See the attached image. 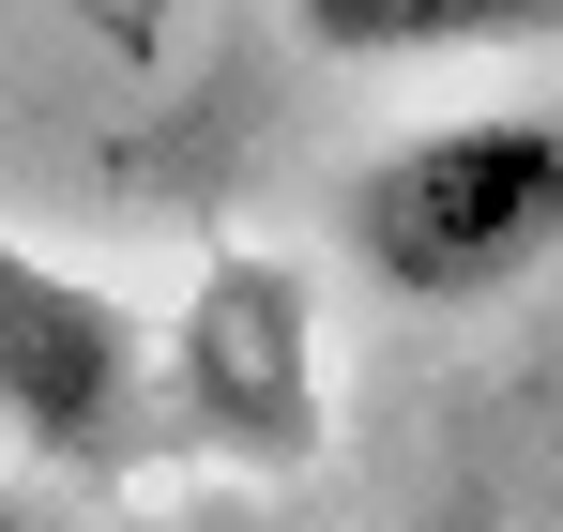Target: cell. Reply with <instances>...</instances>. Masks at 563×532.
Here are the masks:
<instances>
[{
  "instance_id": "1",
  "label": "cell",
  "mask_w": 563,
  "mask_h": 532,
  "mask_svg": "<svg viewBox=\"0 0 563 532\" xmlns=\"http://www.w3.org/2000/svg\"><path fill=\"white\" fill-rule=\"evenodd\" d=\"M351 259L411 304H487L563 244V107H472V122H411L380 137L351 198H335Z\"/></svg>"
},
{
  "instance_id": "4",
  "label": "cell",
  "mask_w": 563,
  "mask_h": 532,
  "mask_svg": "<svg viewBox=\"0 0 563 532\" xmlns=\"http://www.w3.org/2000/svg\"><path fill=\"white\" fill-rule=\"evenodd\" d=\"M335 62H442V46H549L563 0H289Z\"/></svg>"
},
{
  "instance_id": "3",
  "label": "cell",
  "mask_w": 563,
  "mask_h": 532,
  "mask_svg": "<svg viewBox=\"0 0 563 532\" xmlns=\"http://www.w3.org/2000/svg\"><path fill=\"white\" fill-rule=\"evenodd\" d=\"M168 426H198L229 456L305 442V289L289 274H213L198 351H168Z\"/></svg>"
},
{
  "instance_id": "5",
  "label": "cell",
  "mask_w": 563,
  "mask_h": 532,
  "mask_svg": "<svg viewBox=\"0 0 563 532\" xmlns=\"http://www.w3.org/2000/svg\"><path fill=\"white\" fill-rule=\"evenodd\" d=\"M427 532H487V518H472V502H457V518H427Z\"/></svg>"
},
{
  "instance_id": "2",
  "label": "cell",
  "mask_w": 563,
  "mask_h": 532,
  "mask_svg": "<svg viewBox=\"0 0 563 532\" xmlns=\"http://www.w3.org/2000/svg\"><path fill=\"white\" fill-rule=\"evenodd\" d=\"M153 411H168L153 335L107 289H77V274H46V259L0 244V426L31 456H62V472H122V456L153 442Z\"/></svg>"
},
{
  "instance_id": "6",
  "label": "cell",
  "mask_w": 563,
  "mask_h": 532,
  "mask_svg": "<svg viewBox=\"0 0 563 532\" xmlns=\"http://www.w3.org/2000/svg\"><path fill=\"white\" fill-rule=\"evenodd\" d=\"M0 532H31V518H15V487H0Z\"/></svg>"
}]
</instances>
